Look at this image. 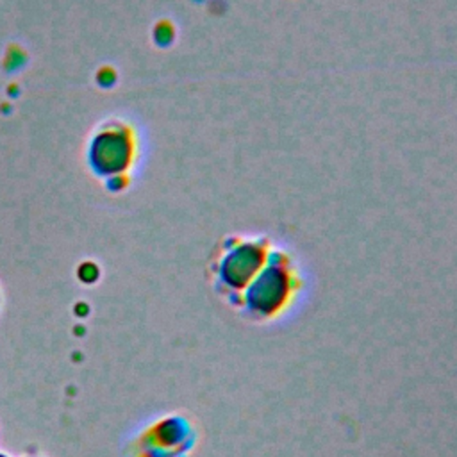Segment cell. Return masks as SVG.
I'll return each instance as SVG.
<instances>
[{"label": "cell", "mask_w": 457, "mask_h": 457, "mask_svg": "<svg viewBox=\"0 0 457 457\" xmlns=\"http://www.w3.org/2000/svg\"><path fill=\"white\" fill-rule=\"evenodd\" d=\"M220 282L228 303L253 321H273L286 314L302 287L286 255L248 241L228 252L220 266Z\"/></svg>", "instance_id": "obj_1"}]
</instances>
